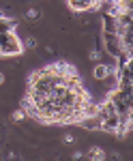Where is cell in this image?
Listing matches in <instances>:
<instances>
[{"instance_id": "obj_1", "label": "cell", "mask_w": 133, "mask_h": 161, "mask_svg": "<svg viewBox=\"0 0 133 161\" xmlns=\"http://www.w3.org/2000/svg\"><path fill=\"white\" fill-rule=\"evenodd\" d=\"M22 52H24V45H22V41L15 35L13 28L0 32V54H2V56H17V54H22Z\"/></svg>"}, {"instance_id": "obj_2", "label": "cell", "mask_w": 133, "mask_h": 161, "mask_svg": "<svg viewBox=\"0 0 133 161\" xmlns=\"http://www.w3.org/2000/svg\"><path fill=\"white\" fill-rule=\"evenodd\" d=\"M67 4L75 13H86V11H95L101 4V0H67Z\"/></svg>"}, {"instance_id": "obj_3", "label": "cell", "mask_w": 133, "mask_h": 161, "mask_svg": "<svg viewBox=\"0 0 133 161\" xmlns=\"http://www.w3.org/2000/svg\"><path fill=\"white\" fill-rule=\"evenodd\" d=\"M109 73H112V67H109L108 62H99L92 67V77L97 80V82H103V80H108Z\"/></svg>"}, {"instance_id": "obj_4", "label": "cell", "mask_w": 133, "mask_h": 161, "mask_svg": "<svg viewBox=\"0 0 133 161\" xmlns=\"http://www.w3.org/2000/svg\"><path fill=\"white\" fill-rule=\"evenodd\" d=\"M86 157L92 159V161H105V159H108V153L101 148V146H92V148H88Z\"/></svg>"}, {"instance_id": "obj_5", "label": "cell", "mask_w": 133, "mask_h": 161, "mask_svg": "<svg viewBox=\"0 0 133 161\" xmlns=\"http://www.w3.org/2000/svg\"><path fill=\"white\" fill-rule=\"evenodd\" d=\"M26 50H35L36 45H39V41H36V37H26V41L22 43Z\"/></svg>"}, {"instance_id": "obj_6", "label": "cell", "mask_w": 133, "mask_h": 161, "mask_svg": "<svg viewBox=\"0 0 133 161\" xmlns=\"http://www.w3.org/2000/svg\"><path fill=\"white\" fill-rule=\"evenodd\" d=\"M39 15H41V11H39L36 7H30V9L26 11V19H36Z\"/></svg>"}, {"instance_id": "obj_7", "label": "cell", "mask_w": 133, "mask_h": 161, "mask_svg": "<svg viewBox=\"0 0 133 161\" xmlns=\"http://www.w3.org/2000/svg\"><path fill=\"white\" fill-rule=\"evenodd\" d=\"M11 118L15 120V123H19V120H24V118H26V110H15V112L11 114Z\"/></svg>"}, {"instance_id": "obj_8", "label": "cell", "mask_w": 133, "mask_h": 161, "mask_svg": "<svg viewBox=\"0 0 133 161\" xmlns=\"http://www.w3.org/2000/svg\"><path fill=\"white\" fill-rule=\"evenodd\" d=\"M88 58L90 60H101V50H90L88 52Z\"/></svg>"}, {"instance_id": "obj_9", "label": "cell", "mask_w": 133, "mask_h": 161, "mask_svg": "<svg viewBox=\"0 0 133 161\" xmlns=\"http://www.w3.org/2000/svg\"><path fill=\"white\" fill-rule=\"evenodd\" d=\"M62 142H64V144H75V136H73V133H64V136H62Z\"/></svg>"}, {"instance_id": "obj_10", "label": "cell", "mask_w": 133, "mask_h": 161, "mask_svg": "<svg viewBox=\"0 0 133 161\" xmlns=\"http://www.w3.org/2000/svg\"><path fill=\"white\" fill-rule=\"evenodd\" d=\"M82 157H84V153H80V150L73 153V159H82Z\"/></svg>"}, {"instance_id": "obj_11", "label": "cell", "mask_w": 133, "mask_h": 161, "mask_svg": "<svg viewBox=\"0 0 133 161\" xmlns=\"http://www.w3.org/2000/svg\"><path fill=\"white\" fill-rule=\"evenodd\" d=\"M4 80H7V77H4V73H2V71H0V86L4 84Z\"/></svg>"}, {"instance_id": "obj_12", "label": "cell", "mask_w": 133, "mask_h": 161, "mask_svg": "<svg viewBox=\"0 0 133 161\" xmlns=\"http://www.w3.org/2000/svg\"><path fill=\"white\" fill-rule=\"evenodd\" d=\"M0 17H2V11H0Z\"/></svg>"}]
</instances>
